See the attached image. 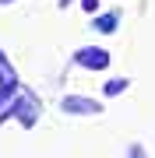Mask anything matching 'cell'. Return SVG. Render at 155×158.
I'll return each instance as SVG.
<instances>
[{
	"instance_id": "8992f818",
	"label": "cell",
	"mask_w": 155,
	"mask_h": 158,
	"mask_svg": "<svg viewBox=\"0 0 155 158\" xmlns=\"http://www.w3.org/2000/svg\"><path fill=\"white\" fill-rule=\"evenodd\" d=\"M0 85H21L18 81V70L7 63V56H4V49H0Z\"/></svg>"
},
{
	"instance_id": "7a4b0ae2",
	"label": "cell",
	"mask_w": 155,
	"mask_h": 158,
	"mask_svg": "<svg viewBox=\"0 0 155 158\" xmlns=\"http://www.w3.org/2000/svg\"><path fill=\"white\" fill-rule=\"evenodd\" d=\"M60 109L67 116H102V102L88 98V95H63L60 98Z\"/></svg>"
},
{
	"instance_id": "52a82bcc",
	"label": "cell",
	"mask_w": 155,
	"mask_h": 158,
	"mask_svg": "<svg viewBox=\"0 0 155 158\" xmlns=\"http://www.w3.org/2000/svg\"><path fill=\"white\" fill-rule=\"evenodd\" d=\"M18 88H21V85H0V109H7V106L14 102Z\"/></svg>"
},
{
	"instance_id": "9c48e42d",
	"label": "cell",
	"mask_w": 155,
	"mask_h": 158,
	"mask_svg": "<svg viewBox=\"0 0 155 158\" xmlns=\"http://www.w3.org/2000/svg\"><path fill=\"white\" fill-rule=\"evenodd\" d=\"M127 158H144V151H141V144H131V151H127Z\"/></svg>"
},
{
	"instance_id": "ba28073f",
	"label": "cell",
	"mask_w": 155,
	"mask_h": 158,
	"mask_svg": "<svg viewBox=\"0 0 155 158\" xmlns=\"http://www.w3.org/2000/svg\"><path fill=\"white\" fill-rule=\"evenodd\" d=\"M81 7H85L88 14H95V11H99V0H81Z\"/></svg>"
},
{
	"instance_id": "30bf717a",
	"label": "cell",
	"mask_w": 155,
	"mask_h": 158,
	"mask_svg": "<svg viewBox=\"0 0 155 158\" xmlns=\"http://www.w3.org/2000/svg\"><path fill=\"white\" fill-rule=\"evenodd\" d=\"M7 4H14V0H0V7H7Z\"/></svg>"
},
{
	"instance_id": "6da1fadb",
	"label": "cell",
	"mask_w": 155,
	"mask_h": 158,
	"mask_svg": "<svg viewBox=\"0 0 155 158\" xmlns=\"http://www.w3.org/2000/svg\"><path fill=\"white\" fill-rule=\"evenodd\" d=\"M39 113H42V109H39V98H35L32 91H21V95H14V102H11V106L4 109V113H0V123L14 116V119H18L21 127H35Z\"/></svg>"
},
{
	"instance_id": "3957f363",
	"label": "cell",
	"mask_w": 155,
	"mask_h": 158,
	"mask_svg": "<svg viewBox=\"0 0 155 158\" xmlns=\"http://www.w3.org/2000/svg\"><path fill=\"white\" fill-rule=\"evenodd\" d=\"M74 63L85 67V70H106L109 67V53L102 46H81V49H74Z\"/></svg>"
},
{
	"instance_id": "8fae6325",
	"label": "cell",
	"mask_w": 155,
	"mask_h": 158,
	"mask_svg": "<svg viewBox=\"0 0 155 158\" xmlns=\"http://www.w3.org/2000/svg\"><path fill=\"white\" fill-rule=\"evenodd\" d=\"M60 7H71V0H60Z\"/></svg>"
},
{
	"instance_id": "5b68a950",
	"label": "cell",
	"mask_w": 155,
	"mask_h": 158,
	"mask_svg": "<svg viewBox=\"0 0 155 158\" xmlns=\"http://www.w3.org/2000/svg\"><path fill=\"white\" fill-rule=\"evenodd\" d=\"M127 88H131V81H127V77H109L106 85H102V95H106V98H116V95H123Z\"/></svg>"
},
{
	"instance_id": "277c9868",
	"label": "cell",
	"mask_w": 155,
	"mask_h": 158,
	"mask_svg": "<svg viewBox=\"0 0 155 158\" xmlns=\"http://www.w3.org/2000/svg\"><path fill=\"white\" fill-rule=\"evenodd\" d=\"M116 25H120V14H116V11H106V14H95L92 28H95V32H102V35H113V32H116Z\"/></svg>"
}]
</instances>
